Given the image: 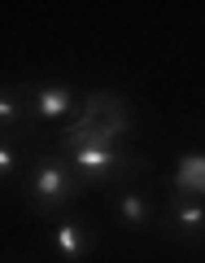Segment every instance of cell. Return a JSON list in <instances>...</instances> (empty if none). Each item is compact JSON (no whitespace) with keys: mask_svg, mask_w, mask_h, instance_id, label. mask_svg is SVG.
Listing matches in <instances>:
<instances>
[{"mask_svg":"<svg viewBox=\"0 0 205 263\" xmlns=\"http://www.w3.org/2000/svg\"><path fill=\"white\" fill-rule=\"evenodd\" d=\"M57 149L65 154V158L75 162V171L83 176V184H135V176H144L149 171V158L144 154H135L131 145H118L109 141V136H101V132H83L75 127V123H65L61 132H57Z\"/></svg>","mask_w":205,"mask_h":263,"instance_id":"obj_1","label":"cell"},{"mask_svg":"<svg viewBox=\"0 0 205 263\" xmlns=\"http://www.w3.org/2000/svg\"><path fill=\"white\" fill-rule=\"evenodd\" d=\"M83 193H87L83 176L75 171V162L57 149H44L35 158V167L27 171V180H22V202L35 215H57V211L75 206Z\"/></svg>","mask_w":205,"mask_h":263,"instance_id":"obj_2","label":"cell"},{"mask_svg":"<svg viewBox=\"0 0 205 263\" xmlns=\"http://www.w3.org/2000/svg\"><path fill=\"white\" fill-rule=\"evenodd\" d=\"M70 123L83 127V132H101V136H109V141H118V145H127L131 136L140 132V119H135L131 105L122 101V97H113V92H87Z\"/></svg>","mask_w":205,"mask_h":263,"instance_id":"obj_3","label":"cell"},{"mask_svg":"<svg viewBox=\"0 0 205 263\" xmlns=\"http://www.w3.org/2000/svg\"><path fill=\"white\" fill-rule=\"evenodd\" d=\"M35 132V105H31L27 79H0V136L31 141Z\"/></svg>","mask_w":205,"mask_h":263,"instance_id":"obj_4","label":"cell"},{"mask_svg":"<svg viewBox=\"0 0 205 263\" xmlns=\"http://www.w3.org/2000/svg\"><path fill=\"white\" fill-rule=\"evenodd\" d=\"M162 233L166 237H179V241L196 246L205 241V202H196V197H170L166 211H162Z\"/></svg>","mask_w":205,"mask_h":263,"instance_id":"obj_5","label":"cell"},{"mask_svg":"<svg viewBox=\"0 0 205 263\" xmlns=\"http://www.w3.org/2000/svg\"><path fill=\"white\" fill-rule=\"evenodd\" d=\"M53 246H57V259L61 263H87V254H92V246H96V233L83 219L65 215V219L53 224Z\"/></svg>","mask_w":205,"mask_h":263,"instance_id":"obj_6","label":"cell"},{"mask_svg":"<svg viewBox=\"0 0 205 263\" xmlns=\"http://www.w3.org/2000/svg\"><path fill=\"white\" fill-rule=\"evenodd\" d=\"M31 105H35V119H44V123H61L65 114L70 119L79 114V101L70 92V84H53V79L31 84Z\"/></svg>","mask_w":205,"mask_h":263,"instance_id":"obj_7","label":"cell"},{"mask_svg":"<svg viewBox=\"0 0 205 263\" xmlns=\"http://www.w3.org/2000/svg\"><path fill=\"white\" fill-rule=\"evenodd\" d=\"M113 215H118V224L127 228V233H144V228L153 224V202L135 184L118 189V193H113Z\"/></svg>","mask_w":205,"mask_h":263,"instance_id":"obj_8","label":"cell"},{"mask_svg":"<svg viewBox=\"0 0 205 263\" xmlns=\"http://www.w3.org/2000/svg\"><path fill=\"white\" fill-rule=\"evenodd\" d=\"M170 184H175L179 197H196V202H205V154H184V158L175 162Z\"/></svg>","mask_w":205,"mask_h":263,"instance_id":"obj_9","label":"cell"},{"mask_svg":"<svg viewBox=\"0 0 205 263\" xmlns=\"http://www.w3.org/2000/svg\"><path fill=\"white\" fill-rule=\"evenodd\" d=\"M18 145L22 141H13V136H0V184L18 176Z\"/></svg>","mask_w":205,"mask_h":263,"instance_id":"obj_10","label":"cell"}]
</instances>
